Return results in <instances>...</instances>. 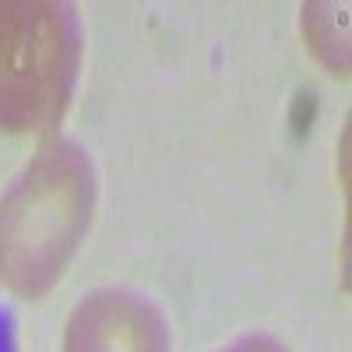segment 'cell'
Segmentation results:
<instances>
[{"label":"cell","instance_id":"cell-3","mask_svg":"<svg viewBox=\"0 0 352 352\" xmlns=\"http://www.w3.org/2000/svg\"><path fill=\"white\" fill-rule=\"evenodd\" d=\"M64 352H169V335L148 300L102 289L74 307Z\"/></svg>","mask_w":352,"mask_h":352},{"label":"cell","instance_id":"cell-4","mask_svg":"<svg viewBox=\"0 0 352 352\" xmlns=\"http://www.w3.org/2000/svg\"><path fill=\"white\" fill-rule=\"evenodd\" d=\"M345 11V8H342ZM335 4H303V39L314 60H320L331 74H349V28Z\"/></svg>","mask_w":352,"mask_h":352},{"label":"cell","instance_id":"cell-1","mask_svg":"<svg viewBox=\"0 0 352 352\" xmlns=\"http://www.w3.org/2000/svg\"><path fill=\"white\" fill-rule=\"evenodd\" d=\"M96 208L92 162L53 138L0 197V285L36 300L67 272Z\"/></svg>","mask_w":352,"mask_h":352},{"label":"cell","instance_id":"cell-2","mask_svg":"<svg viewBox=\"0 0 352 352\" xmlns=\"http://www.w3.org/2000/svg\"><path fill=\"white\" fill-rule=\"evenodd\" d=\"M74 74V11L56 0H0V131H50L71 102Z\"/></svg>","mask_w":352,"mask_h":352},{"label":"cell","instance_id":"cell-5","mask_svg":"<svg viewBox=\"0 0 352 352\" xmlns=\"http://www.w3.org/2000/svg\"><path fill=\"white\" fill-rule=\"evenodd\" d=\"M222 352H285V349L275 345L272 338H243V342L229 345V349H222Z\"/></svg>","mask_w":352,"mask_h":352}]
</instances>
